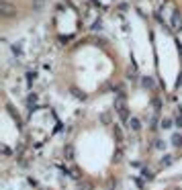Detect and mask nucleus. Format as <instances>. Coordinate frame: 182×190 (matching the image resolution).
I'll return each instance as SVG.
<instances>
[{
  "instance_id": "1",
  "label": "nucleus",
  "mask_w": 182,
  "mask_h": 190,
  "mask_svg": "<svg viewBox=\"0 0 182 190\" xmlns=\"http://www.w3.org/2000/svg\"><path fill=\"white\" fill-rule=\"evenodd\" d=\"M115 111H117V114L121 117V121L129 123V112H127V104H125V94H119V96L115 98Z\"/></svg>"
},
{
  "instance_id": "2",
  "label": "nucleus",
  "mask_w": 182,
  "mask_h": 190,
  "mask_svg": "<svg viewBox=\"0 0 182 190\" xmlns=\"http://www.w3.org/2000/svg\"><path fill=\"white\" fill-rule=\"evenodd\" d=\"M141 86L145 90H154L156 88V80L151 78V76H143V78H141Z\"/></svg>"
},
{
  "instance_id": "3",
  "label": "nucleus",
  "mask_w": 182,
  "mask_h": 190,
  "mask_svg": "<svg viewBox=\"0 0 182 190\" xmlns=\"http://www.w3.org/2000/svg\"><path fill=\"white\" fill-rule=\"evenodd\" d=\"M127 125H129V127H131V131H135V133L141 131V123H139V119H137V117H131Z\"/></svg>"
},
{
  "instance_id": "4",
  "label": "nucleus",
  "mask_w": 182,
  "mask_h": 190,
  "mask_svg": "<svg viewBox=\"0 0 182 190\" xmlns=\"http://www.w3.org/2000/svg\"><path fill=\"white\" fill-rule=\"evenodd\" d=\"M27 106H29L31 111L37 106V94H29V98H27Z\"/></svg>"
},
{
  "instance_id": "5",
  "label": "nucleus",
  "mask_w": 182,
  "mask_h": 190,
  "mask_svg": "<svg viewBox=\"0 0 182 190\" xmlns=\"http://www.w3.org/2000/svg\"><path fill=\"white\" fill-rule=\"evenodd\" d=\"M172 145H174V147H182V135L180 133L172 135Z\"/></svg>"
},
{
  "instance_id": "6",
  "label": "nucleus",
  "mask_w": 182,
  "mask_h": 190,
  "mask_svg": "<svg viewBox=\"0 0 182 190\" xmlns=\"http://www.w3.org/2000/svg\"><path fill=\"white\" fill-rule=\"evenodd\" d=\"M113 133H115V139H117V141H123V129H121L119 125L113 127Z\"/></svg>"
},
{
  "instance_id": "7",
  "label": "nucleus",
  "mask_w": 182,
  "mask_h": 190,
  "mask_svg": "<svg viewBox=\"0 0 182 190\" xmlns=\"http://www.w3.org/2000/svg\"><path fill=\"white\" fill-rule=\"evenodd\" d=\"M180 22H182L180 12H178V10H174V12H172V25H174V27H180Z\"/></svg>"
},
{
  "instance_id": "8",
  "label": "nucleus",
  "mask_w": 182,
  "mask_h": 190,
  "mask_svg": "<svg viewBox=\"0 0 182 190\" xmlns=\"http://www.w3.org/2000/svg\"><path fill=\"white\" fill-rule=\"evenodd\" d=\"M70 92H72V94H74L78 100H86V94H84V92H80L78 88H74V86H72V88H70Z\"/></svg>"
},
{
  "instance_id": "9",
  "label": "nucleus",
  "mask_w": 182,
  "mask_h": 190,
  "mask_svg": "<svg viewBox=\"0 0 182 190\" xmlns=\"http://www.w3.org/2000/svg\"><path fill=\"white\" fill-rule=\"evenodd\" d=\"M0 12H2L4 16H8V14H10V12H12L10 4H8V2H2V6H0Z\"/></svg>"
},
{
  "instance_id": "10",
  "label": "nucleus",
  "mask_w": 182,
  "mask_h": 190,
  "mask_svg": "<svg viewBox=\"0 0 182 190\" xmlns=\"http://www.w3.org/2000/svg\"><path fill=\"white\" fill-rule=\"evenodd\" d=\"M10 49H12V53H14V57H23V47L21 45H12Z\"/></svg>"
},
{
  "instance_id": "11",
  "label": "nucleus",
  "mask_w": 182,
  "mask_h": 190,
  "mask_svg": "<svg viewBox=\"0 0 182 190\" xmlns=\"http://www.w3.org/2000/svg\"><path fill=\"white\" fill-rule=\"evenodd\" d=\"M43 4H45V0H33V8H35L37 12L43 10Z\"/></svg>"
},
{
  "instance_id": "12",
  "label": "nucleus",
  "mask_w": 182,
  "mask_h": 190,
  "mask_svg": "<svg viewBox=\"0 0 182 190\" xmlns=\"http://www.w3.org/2000/svg\"><path fill=\"white\" fill-rule=\"evenodd\" d=\"M174 125L182 129V108H178V114H176V119H174Z\"/></svg>"
},
{
  "instance_id": "13",
  "label": "nucleus",
  "mask_w": 182,
  "mask_h": 190,
  "mask_svg": "<svg viewBox=\"0 0 182 190\" xmlns=\"http://www.w3.org/2000/svg\"><path fill=\"white\" fill-rule=\"evenodd\" d=\"M78 190H92L90 182H78Z\"/></svg>"
},
{
  "instance_id": "14",
  "label": "nucleus",
  "mask_w": 182,
  "mask_h": 190,
  "mask_svg": "<svg viewBox=\"0 0 182 190\" xmlns=\"http://www.w3.org/2000/svg\"><path fill=\"white\" fill-rule=\"evenodd\" d=\"M160 164H162V166H170L172 164V156H164L162 159H160Z\"/></svg>"
},
{
  "instance_id": "15",
  "label": "nucleus",
  "mask_w": 182,
  "mask_h": 190,
  "mask_svg": "<svg viewBox=\"0 0 182 190\" xmlns=\"http://www.w3.org/2000/svg\"><path fill=\"white\" fill-rule=\"evenodd\" d=\"M151 104H154V111L160 112V108H162V102H160V98H154V100H151Z\"/></svg>"
},
{
  "instance_id": "16",
  "label": "nucleus",
  "mask_w": 182,
  "mask_h": 190,
  "mask_svg": "<svg viewBox=\"0 0 182 190\" xmlns=\"http://www.w3.org/2000/svg\"><path fill=\"white\" fill-rule=\"evenodd\" d=\"M103 29V21L98 19V21H94V25H92V31H100Z\"/></svg>"
},
{
  "instance_id": "17",
  "label": "nucleus",
  "mask_w": 182,
  "mask_h": 190,
  "mask_svg": "<svg viewBox=\"0 0 182 190\" xmlns=\"http://www.w3.org/2000/svg\"><path fill=\"white\" fill-rule=\"evenodd\" d=\"M35 78H37V72H35V70H31V72L27 74V80H29V84H31V82H33Z\"/></svg>"
},
{
  "instance_id": "18",
  "label": "nucleus",
  "mask_w": 182,
  "mask_h": 190,
  "mask_svg": "<svg viewBox=\"0 0 182 190\" xmlns=\"http://www.w3.org/2000/svg\"><path fill=\"white\" fill-rule=\"evenodd\" d=\"M170 127H172L170 119H164V121H162V129H170Z\"/></svg>"
},
{
  "instance_id": "19",
  "label": "nucleus",
  "mask_w": 182,
  "mask_h": 190,
  "mask_svg": "<svg viewBox=\"0 0 182 190\" xmlns=\"http://www.w3.org/2000/svg\"><path fill=\"white\" fill-rule=\"evenodd\" d=\"M127 78H129V80H135L137 78V72H135V70H129V72H127Z\"/></svg>"
},
{
  "instance_id": "20",
  "label": "nucleus",
  "mask_w": 182,
  "mask_h": 190,
  "mask_svg": "<svg viewBox=\"0 0 182 190\" xmlns=\"http://www.w3.org/2000/svg\"><path fill=\"white\" fill-rule=\"evenodd\" d=\"M121 157H123V149L119 147V149H117V153H115V162H119Z\"/></svg>"
},
{
  "instance_id": "21",
  "label": "nucleus",
  "mask_w": 182,
  "mask_h": 190,
  "mask_svg": "<svg viewBox=\"0 0 182 190\" xmlns=\"http://www.w3.org/2000/svg\"><path fill=\"white\" fill-rule=\"evenodd\" d=\"M66 157H68V159H72V157H74V149H72V147H68V149H66Z\"/></svg>"
},
{
  "instance_id": "22",
  "label": "nucleus",
  "mask_w": 182,
  "mask_h": 190,
  "mask_svg": "<svg viewBox=\"0 0 182 190\" xmlns=\"http://www.w3.org/2000/svg\"><path fill=\"white\" fill-rule=\"evenodd\" d=\"M2 156H10V147L2 145Z\"/></svg>"
},
{
  "instance_id": "23",
  "label": "nucleus",
  "mask_w": 182,
  "mask_h": 190,
  "mask_svg": "<svg viewBox=\"0 0 182 190\" xmlns=\"http://www.w3.org/2000/svg\"><path fill=\"white\" fill-rule=\"evenodd\" d=\"M100 119H103V123H109V119H111V114H109V112H104L103 117H100Z\"/></svg>"
},
{
  "instance_id": "24",
  "label": "nucleus",
  "mask_w": 182,
  "mask_h": 190,
  "mask_svg": "<svg viewBox=\"0 0 182 190\" xmlns=\"http://www.w3.org/2000/svg\"><path fill=\"white\" fill-rule=\"evenodd\" d=\"M156 147H158V149H164V141L158 139V141H156Z\"/></svg>"
},
{
  "instance_id": "25",
  "label": "nucleus",
  "mask_w": 182,
  "mask_h": 190,
  "mask_svg": "<svg viewBox=\"0 0 182 190\" xmlns=\"http://www.w3.org/2000/svg\"><path fill=\"white\" fill-rule=\"evenodd\" d=\"M176 86H178V88H180V86H182V74H180V76H178V80H176Z\"/></svg>"
}]
</instances>
